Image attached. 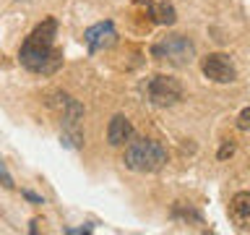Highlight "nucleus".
Returning a JSON list of instances; mask_svg holds the SVG:
<instances>
[{
    "label": "nucleus",
    "mask_w": 250,
    "mask_h": 235,
    "mask_svg": "<svg viewBox=\"0 0 250 235\" xmlns=\"http://www.w3.org/2000/svg\"><path fill=\"white\" fill-rule=\"evenodd\" d=\"M55 34H58V21L55 19H44L42 24H37L19 50L21 66L31 73H42V76L55 73L62 66V52L55 47Z\"/></svg>",
    "instance_id": "1"
},
{
    "label": "nucleus",
    "mask_w": 250,
    "mask_h": 235,
    "mask_svg": "<svg viewBox=\"0 0 250 235\" xmlns=\"http://www.w3.org/2000/svg\"><path fill=\"white\" fill-rule=\"evenodd\" d=\"M123 162L133 172H156L167 164V149L154 139H138L125 146Z\"/></svg>",
    "instance_id": "2"
},
{
    "label": "nucleus",
    "mask_w": 250,
    "mask_h": 235,
    "mask_svg": "<svg viewBox=\"0 0 250 235\" xmlns=\"http://www.w3.org/2000/svg\"><path fill=\"white\" fill-rule=\"evenodd\" d=\"M151 55L156 60H167L169 66L183 68V66H190L193 63L195 45L183 34H167V37H159L151 45Z\"/></svg>",
    "instance_id": "3"
},
{
    "label": "nucleus",
    "mask_w": 250,
    "mask_h": 235,
    "mask_svg": "<svg viewBox=\"0 0 250 235\" xmlns=\"http://www.w3.org/2000/svg\"><path fill=\"white\" fill-rule=\"evenodd\" d=\"M146 94H148V99H151V105L172 107V105H177V102L183 99V84H180L177 78H172V76L159 73V76L148 78Z\"/></svg>",
    "instance_id": "4"
},
{
    "label": "nucleus",
    "mask_w": 250,
    "mask_h": 235,
    "mask_svg": "<svg viewBox=\"0 0 250 235\" xmlns=\"http://www.w3.org/2000/svg\"><path fill=\"white\" fill-rule=\"evenodd\" d=\"M201 70H203V76L214 84H232L234 78H237V68H234L229 55H224V52L206 55V58L201 60Z\"/></svg>",
    "instance_id": "5"
},
{
    "label": "nucleus",
    "mask_w": 250,
    "mask_h": 235,
    "mask_svg": "<svg viewBox=\"0 0 250 235\" xmlns=\"http://www.w3.org/2000/svg\"><path fill=\"white\" fill-rule=\"evenodd\" d=\"M83 42L89 47V52H99V50H107L117 42V31H115V24L112 21H99L89 26L83 31Z\"/></svg>",
    "instance_id": "6"
},
{
    "label": "nucleus",
    "mask_w": 250,
    "mask_h": 235,
    "mask_svg": "<svg viewBox=\"0 0 250 235\" xmlns=\"http://www.w3.org/2000/svg\"><path fill=\"white\" fill-rule=\"evenodd\" d=\"M50 107L62 118V125H78L83 118V105L65 92H55L50 99Z\"/></svg>",
    "instance_id": "7"
},
{
    "label": "nucleus",
    "mask_w": 250,
    "mask_h": 235,
    "mask_svg": "<svg viewBox=\"0 0 250 235\" xmlns=\"http://www.w3.org/2000/svg\"><path fill=\"white\" fill-rule=\"evenodd\" d=\"M229 219L240 230H250V191H237L229 201Z\"/></svg>",
    "instance_id": "8"
},
{
    "label": "nucleus",
    "mask_w": 250,
    "mask_h": 235,
    "mask_svg": "<svg viewBox=\"0 0 250 235\" xmlns=\"http://www.w3.org/2000/svg\"><path fill=\"white\" fill-rule=\"evenodd\" d=\"M130 139H133L130 120L125 115H115L112 120H109V125H107V141L112 146H123L125 141H130Z\"/></svg>",
    "instance_id": "9"
},
{
    "label": "nucleus",
    "mask_w": 250,
    "mask_h": 235,
    "mask_svg": "<svg viewBox=\"0 0 250 235\" xmlns=\"http://www.w3.org/2000/svg\"><path fill=\"white\" fill-rule=\"evenodd\" d=\"M151 16L156 24H164V26H172L177 21V13L169 3H151Z\"/></svg>",
    "instance_id": "10"
},
{
    "label": "nucleus",
    "mask_w": 250,
    "mask_h": 235,
    "mask_svg": "<svg viewBox=\"0 0 250 235\" xmlns=\"http://www.w3.org/2000/svg\"><path fill=\"white\" fill-rule=\"evenodd\" d=\"M60 141H62V146H68V149H83V133L78 125H62Z\"/></svg>",
    "instance_id": "11"
},
{
    "label": "nucleus",
    "mask_w": 250,
    "mask_h": 235,
    "mask_svg": "<svg viewBox=\"0 0 250 235\" xmlns=\"http://www.w3.org/2000/svg\"><path fill=\"white\" fill-rule=\"evenodd\" d=\"M172 219H177V222H188V219H195V222H201V214H198L195 209H190V207L185 209V204L177 201L175 207H172Z\"/></svg>",
    "instance_id": "12"
},
{
    "label": "nucleus",
    "mask_w": 250,
    "mask_h": 235,
    "mask_svg": "<svg viewBox=\"0 0 250 235\" xmlns=\"http://www.w3.org/2000/svg\"><path fill=\"white\" fill-rule=\"evenodd\" d=\"M234 154V141L232 139H227L222 146H219V152H216V157L219 160H229V157Z\"/></svg>",
    "instance_id": "13"
},
{
    "label": "nucleus",
    "mask_w": 250,
    "mask_h": 235,
    "mask_svg": "<svg viewBox=\"0 0 250 235\" xmlns=\"http://www.w3.org/2000/svg\"><path fill=\"white\" fill-rule=\"evenodd\" d=\"M237 128L240 131H250V107H242L237 115Z\"/></svg>",
    "instance_id": "14"
},
{
    "label": "nucleus",
    "mask_w": 250,
    "mask_h": 235,
    "mask_svg": "<svg viewBox=\"0 0 250 235\" xmlns=\"http://www.w3.org/2000/svg\"><path fill=\"white\" fill-rule=\"evenodd\" d=\"M0 183H3V188H13V178H11V172H8V167H5L3 157H0Z\"/></svg>",
    "instance_id": "15"
},
{
    "label": "nucleus",
    "mask_w": 250,
    "mask_h": 235,
    "mask_svg": "<svg viewBox=\"0 0 250 235\" xmlns=\"http://www.w3.org/2000/svg\"><path fill=\"white\" fill-rule=\"evenodd\" d=\"M23 199L26 201H31V204H44V199L39 193H34V191H29V188H23Z\"/></svg>",
    "instance_id": "16"
},
{
    "label": "nucleus",
    "mask_w": 250,
    "mask_h": 235,
    "mask_svg": "<svg viewBox=\"0 0 250 235\" xmlns=\"http://www.w3.org/2000/svg\"><path fill=\"white\" fill-rule=\"evenodd\" d=\"M91 230H94V227L86 225V227H68L65 233H68V235H83V233H91Z\"/></svg>",
    "instance_id": "17"
},
{
    "label": "nucleus",
    "mask_w": 250,
    "mask_h": 235,
    "mask_svg": "<svg viewBox=\"0 0 250 235\" xmlns=\"http://www.w3.org/2000/svg\"><path fill=\"white\" fill-rule=\"evenodd\" d=\"M29 233H31V235L39 233V219H31V222H29Z\"/></svg>",
    "instance_id": "18"
}]
</instances>
